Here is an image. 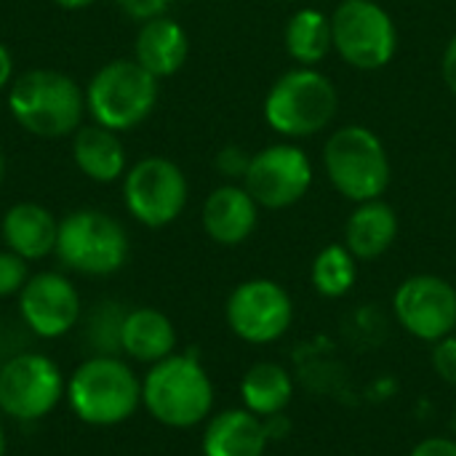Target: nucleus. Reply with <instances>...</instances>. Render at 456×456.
<instances>
[{
    "mask_svg": "<svg viewBox=\"0 0 456 456\" xmlns=\"http://www.w3.org/2000/svg\"><path fill=\"white\" fill-rule=\"evenodd\" d=\"M8 112L32 136H72L83 126L86 91L59 69H27L8 88Z\"/></svg>",
    "mask_w": 456,
    "mask_h": 456,
    "instance_id": "nucleus-1",
    "label": "nucleus"
},
{
    "mask_svg": "<svg viewBox=\"0 0 456 456\" xmlns=\"http://www.w3.org/2000/svg\"><path fill=\"white\" fill-rule=\"evenodd\" d=\"M142 406L174 430H187L211 417L214 385L195 353L168 355L150 366L142 379Z\"/></svg>",
    "mask_w": 456,
    "mask_h": 456,
    "instance_id": "nucleus-2",
    "label": "nucleus"
},
{
    "mask_svg": "<svg viewBox=\"0 0 456 456\" xmlns=\"http://www.w3.org/2000/svg\"><path fill=\"white\" fill-rule=\"evenodd\" d=\"M72 414L91 428H115L142 406V379L118 355H91L67 379Z\"/></svg>",
    "mask_w": 456,
    "mask_h": 456,
    "instance_id": "nucleus-3",
    "label": "nucleus"
},
{
    "mask_svg": "<svg viewBox=\"0 0 456 456\" xmlns=\"http://www.w3.org/2000/svg\"><path fill=\"white\" fill-rule=\"evenodd\" d=\"M86 112L110 131H134L158 104V77L136 59H112L86 83Z\"/></svg>",
    "mask_w": 456,
    "mask_h": 456,
    "instance_id": "nucleus-4",
    "label": "nucleus"
},
{
    "mask_svg": "<svg viewBox=\"0 0 456 456\" xmlns=\"http://www.w3.org/2000/svg\"><path fill=\"white\" fill-rule=\"evenodd\" d=\"M339 94L329 75L315 67H297L281 75L265 96L267 126L291 139L321 134L337 115Z\"/></svg>",
    "mask_w": 456,
    "mask_h": 456,
    "instance_id": "nucleus-5",
    "label": "nucleus"
},
{
    "mask_svg": "<svg viewBox=\"0 0 456 456\" xmlns=\"http://www.w3.org/2000/svg\"><path fill=\"white\" fill-rule=\"evenodd\" d=\"M323 166L334 190L353 203L382 198L393 176L382 139L366 126L337 128L323 147Z\"/></svg>",
    "mask_w": 456,
    "mask_h": 456,
    "instance_id": "nucleus-6",
    "label": "nucleus"
},
{
    "mask_svg": "<svg viewBox=\"0 0 456 456\" xmlns=\"http://www.w3.org/2000/svg\"><path fill=\"white\" fill-rule=\"evenodd\" d=\"M128 248V232L115 216L99 208H77L59 222L53 254L67 270L102 278L126 265Z\"/></svg>",
    "mask_w": 456,
    "mask_h": 456,
    "instance_id": "nucleus-7",
    "label": "nucleus"
},
{
    "mask_svg": "<svg viewBox=\"0 0 456 456\" xmlns=\"http://www.w3.org/2000/svg\"><path fill=\"white\" fill-rule=\"evenodd\" d=\"M331 37L334 51L363 72L382 69L398 51L395 21L374 0H342L331 13Z\"/></svg>",
    "mask_w": 456,
    "mask_h": 456,
    "instance_id": "nucleus-8",
    "label": "nucleus"
},
{
    "mask_svg": "<svg viewBox=\"0 0 456 456\" xmlns=\"http://www.w3.org/2000/svg\"><path fill=\"white\" fill-rule=\"evenodd\" d=\"M187 176L168 158H142L123 176V203L128 214L150 230L176 222L187 206Z\"/></svg>",
    "mask_w": 456,
    "mask_h": 456,
    "instance_id": "nucleus-9",
    "label": "nucleus"
},
{
    "mask_svg": "<svg viewBox=\"0 0 456 456\" xmlns=\"http://www.w3.org/2000/svg\"><path fill=\"white\" fill-rule=\"evenodd\" d=\"M67 395L61 369L40 353H19L0 366V411L16 422L48 417Z\"/></svg>",
    "mask_w": 456,
    "mask_h": 456,
    "instance_id": "nucleus-10",
    "label": "nucleus"
},
{
    "mask_svg": "<svg viewBox=\"0 0 456 456\" xmlns=\"http://www.w3.org/2000/svg\"><path fill=\"white\" fill-rule=\"evenodd\" d=\"M224 318L230 331L248 345H270L281 339L294 321L289 291L270 278H251L227 297Z\"/></svg>",
    "mask_w": 456,
    "mask_h": 456,
    "instance_id": "nucleus-11",
    "label": "nucleus"
},
{
    "mask_svg": "<svg viewBox=\"0 0 456 456\" xmlns=\"http://www.w3.org/2000/svg\"><path fill=\"white\" fill-rule=\"evenodd\" d=\"M313 184V163L297 144H273L251 155L243 187L259 208H289L299 203Z\"/></svg>",
    "mask_w": 456,
    "mask_h": 456,
    "instance_id": "nucleus-12",
    "label": "nucleus"
},
{
    "mask_svg": "<svg viewBox=\"0 0 456 456\" xmlns=\"http://www.w3.org/2000/svg\"><path fill=\"white\" fill-rule=\"evenodd\" d=\"M398 323L422 342H441L456 331V289L438 275L406 278L393 299Z\"/></svg>",
    "mask_w": 456,
    "mask_h": 456,
    "instance_id": "nucleus-13",
    "label": "nucleus"
},
{
    "mask_svg": "<svg viewBox=\"0 0 456 456\" xmlns=\"http://www.w3.org/2000/svg\"><path fill=\"white\" fill-rule=\"evenodd\" d=\"M19 315L35 337L59 339L80 323L83 299L67 275L37 273L19 291Z\"/></svg>",
    "mask_w": 456,
    "mask_h": 456,
    "instance_id": "nucleus-14",
    "label": "nucleus"
},
{
    "mask_svg": "<svg viewBox=\"0 0 456 456\" xmlns=\"http://www.w3.org/2000/svg\"><path fill=\"white\" fill-rule=\"evenodd\" d=\"M206 235L219 246H240L251 238L259 222V203L248 195L246 187L222 184L216 187L200 211Z\"/></svg>",
    "mask_w": 456,
    "mask_h": 456,
    "instance_id": "nucleus-15",
    "label": "nucleus"
},
{
    "mask_svg": "<svg viewBox=\"0 0 456 456\" xmlns=\"http://www.w3.org/2000/svg\"><path fill=\"white\" fill-rule=\"evenodd\" d=\"M3 243L27 262L45 259L56 251L59 219L40 203L21 200L13 203L0 222Z\"/></svg>",
    "mask_w": 456,
    "mask_h": 456,
    "instance_id": "nucleus-16",
    "label": "nucleus"
},
{
    "mask_svg": "<svg viewBox=\"0 0 456 456\" xmlns=\"http://www.w3.org/2000/svg\"><path fill=\"white\" fill-rule=\"evenodd\" d=\"M270 444L267 422L248 409H227L206 422L203 456H265Z\"/></svg>",
    "mask_w": 456,
    "mask_h": 456,
    "instance_id": "nucleus-17",
    "label": "nucleus"
},
{
    "mask_svg": "<svg viewBox=\"0 0 456 456\" xmlns=\"http://www.w3.org/2000/svg\"><path fill=\"white\" fill-rule=\"evenodd\" d=\"M190 56V37L171 16H155L142 21L134 43V59L158 80L176 75Z\"/></svg>",
    "mask_w": 456,
    "mask_h": 456,
    "instance_id": "nucleus-18",
    "label": "nucleus"
},
{
    "mask_svg": "<svg viewBox=\"0 0 456 456\" xmlns=\"http://www.w3.org/2000/svg\"><path fill=\"white\" fill-rule=\"evenodd\" d=\"M72 160L83 176L99 184L118 182L128 171V155L120 134L96 123H83L72 134Z\"/></svg>",
    "mask_w": 456,
    "mask_h": 456,
    "instance_id": "nucleus-19",
    "label": "nucleus"
},
{
    "mask_svg": "<svg viewBox=\"0 0 456 456\" xmlns=\"http://www.w3.org/2000/svg\"><path fill=\"white\" fill-rule=\"evenodd\" d=\"M398 238V214L382 198L358 203L345 224V246L355 259H379Z\"/></svg>",
    "mask_w": 456,
    "mask_h": 456,
    "instance_id": "nucleus-20",
    "label": "nucleus"
},
{
    "mask_svg": "<svg viewBox=\"0 0 456 456\" xmlns=\"http://www.w3.org/2000/svg\"><path fill=\"white\" fill-rule=\"evenodd\" d=\"M123 353L139 363H158L176 350V329L171 318L155 307H136L123 321Z\"/></svg>",
    "mask_w": 456,
    "mask_h": 456,
    "instance_id": "nucleus-21",
    "label": "nucleus"
},
{
    "mask_svg": "<svg viewBox=\"0 0 456 456\" xmlns=\"http://www.w3.org/2000/svg\"><path fill=\"white\" fill-rule=\"evenodd\" d=\"M240 398H243V409H248L251 414L262 419H273V417H281L283 409L291 403L294 382L283 366L265 361V363L251 366L243 374Z\"/></svg>",
    "mask_w": 456,
    "mask_h": 456,
    "instance_id": "nucleus-22",
    "label": "nucleus"
},
{
    "mask_svg": "<svg viewBox=\"0 0 456 456\" xmlns=\"http://www.w3.org/2000/svg\"><path fill=\"white\" fill-rule=\"evenodd\" d=\"M283 40H286V51L294 61H299L302 67H313V64L323 61L329 56V51L334 48L331 16H326L318 8H302L289 19Z\"/></svg>",
    "mask_w": 456,
    "mask_h": 456,
    "instance_id": "nucleus-23",
    "label": "nucleus"
},
{
    "mask_svg": "<svg viewBox=\"0 0 456 456\" xmlns=\"http://www.w3.org/2000/svg\"><path fill=\"white\" fill-rule=\"evenodd\" d=\"M355 275H358L355 256L350 254V248L345 243H331V246L321 248L313 262V273H310L315 291L326 299L345 297L355 286Z\"/></svg>",
    "mask_w": 456,
    "mask_h": 456,
    "instance_id": "nucleus-24",
    "label": "nucleus"
},
{
    "mask_svg": "<svg viewBox=\"0 0 456 456\" xmlns=\"http://www.w3.org/2000/svg\"><path fill=\"white\" fill-rule=\"evenodd\" d=\"M123 321L126 310L118 302H99L86 318V337L94 355H118L123 353Z\"/></svg>",
    "mask_w": 456,
    "mask_h": 456,
    "instance_id": "nucleus-25",
    "label": "nucleus"
},
{
    "mask_svg": "<svg viewBox=\"0 0 456 456\" xmlns=\"http://www.w3.org/2000/svg\"><path fill=\"white\" fill-rule=\"evenodd\" d=\"M29 281V267L27 259L13 254L11 248L0 251V299L19 297L24 283Z\"/></svg>",
    "mask_w": 456,
    "mask_h": 456,
    "instance_id": "nucleus-26",
    "label": "nucleus"
},
{
    "mask_svg": "<svg viewBox=\"0 0 456 456\" xmlns=\"http://www.w3.org/2000/svg\"><path fill=\"white\" fill-rule=\"evenodd\" d=\"M248 163H251V155H246V150L238 147V144L222 147V150L216 152V158H214L216 171H219L222 176H227V179H243L246 171H248Z\"/></svg>",
    "mask_w": 456,
    "mask_h": 456,
    "instance_id": "nucleus-27",
    "label": "nucleus"
},
{
    "mask_svg": "<svg viewBox=\"0 0 456 456\" xmlns=\"http://www.w3.org/2000/svg\"><path fill=\"white\" fill-rule=\"evenodd\" d=\"M433 369L436 374L449 382L456 385V337L449 334L446 339L436 342V350H433Z\"/></svg>",
    "mask_w": 456,
    "mask_h": 456,
    "instance_id": "nucleus-28",
    "label": "nucleus"
},
{
    "mask_svg": "<svg viewBox=\"0 0 456 456\" xmlns=\"http://www.w3.org/2000/svg\"><path fill=\"white\" fill-rule=\"evenodd\" d=\"M115 3L126 16L136 21H150L155 16H163L171 5V0H115Z\"/></svg>",
    "mask_w": 456,
    "mask_h": 456,
    "instance_id": "nucleus-29",
    "label": "nucleus"
},
{
    "mask_svg": "<svg viewBox=\"0 0 456 456\" xmlns=\"http://www.w3.org/2000/svg\"><path fill=\"white\" fill-rule=\"evenodd\" d=\"M409 456H456L454 438H425L419 441Z\"/></svg>",
    "mask_w": 456,
    "mask_h": 456,
    "instance_id": "nucleus-30",
    "label": "nucleus"
},
{
    "mask_svg": "<svg viewBox=\"0 0 456 456\" xmlns=\"http://www.w3.org/2000/svg\"><path fill=\"white\" fill-rule=\"evenodd\" d=\"M444 80H446V86H449V91L456 94V35L449 40V45H446V51H444Z\"/></svg>",
    "mask_w": 456,
    "mask_h": 456,
    "instance_id": "nucleus-31",
    "label": "nucleus"
},
{
    "mask_svg": "<svg viewBox=\"0 0 456 456\" xmlns=\"http://www.w3.org/2000/svg\"><path fill=\"white\" fill-rule=\"evenodd\" d=\"M11 83H13V56L0 43V91L3 88H11Z\"/></svg>",
    "mask_w": 456,
    "mask_h": 456,
    "instance_id": "nucleus-32",
    "label": "nucleus"
},
{
    "mask_svg": "<svg viewBox=\"0 0 456 456\" xmlns=\"http://www.w3.org/2000/svg\"><path fill=\"white\" fill-rule=\"evenodd\" d=\"M56 5H61V8H67V11H80V8H88V5H94L96 0H53Z\"/></svg>",
    "mask_w": 456,
    "mask_h": 456,
    "instance_id": "nucleus-33",
    "label": "nucleus"
},
{
    "mask_svg": "<svg viewBox=\"0 0 456 456\" xmlns=\"http://www.w3.org/2000/svg\"><path fill=\"white\" fill-rule=\"evenodd\" d=\"M0 456H5V430L0 425Z\"/></svg>",
    "mask_w": 456,
    "mask_h": 456,
    "instance_id": "nucleus-34",
    "label": "nucleus"
},
{
    "mask_svg": "<svg viewBox=\"0 0 456 456\" xmlns=\"http://www.w3.org/2000/svg\"><path fill=\"white\" fill-rule=\"evenodd\" d=\"M3 179H5V158L0 152V184H3Z\"/></svg>",
    "mask_w": 456,
    "mask_h": 456,
    "instance_id": "nucleus-35",
    "label": "nucleus"
}]
</instances>
